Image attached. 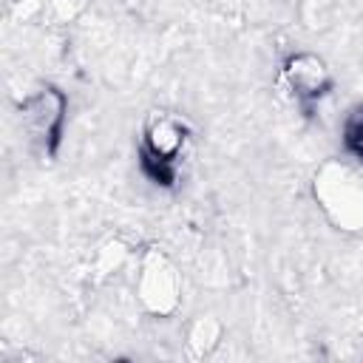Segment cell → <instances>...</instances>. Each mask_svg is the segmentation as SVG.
Masks as SVG:
<instances>
[{
    "instance_id": "obj_1",
    "label": "cell",
    "mask_w": 363,
    "mask_h": 363,
    "mask_svg": "<svg viewBox=\"0 0 363 363\" xmlns=\"http://www.w3.org/2000/svg\"><path fill=\"white\" fill-rule=\"evenodd\" d=\"M190 128L173 111H150L142 122L139 136V167L142 173L159 184L173 187L179 179V162L187 150Z\"/></svg>"
},
{
    "instance_id": "obj_2",
    "label": "cell",
    "mask_w": 363,
    "mask_h": 363,
    "mask_svg": "<svg viewBox=\"0 0 363 363\" xmlns=\"http://www.w3.org/2000/svg\"><path fill=\"white\" fill-rule=\"evenodd\" d=\"M312 196L340 233L363 230V176L340 159H326L312 176Z\"/></svg>"
},
{
    "instance_id": "obj_3",
    "label": "cell",
    "mask_w": 363,
    "mask_h": 363,
    "mask_svg": "<svg viewBox=\"0 0 363 363\" xmlns=\"http://www.w3.org/2000/svg\"><path fill=\"white\" fill-rule=\"evenodd\" d=\"M65 116H68V96L57 85H40L34 94H28L20 102L23 130L28 136L31 150L43 162L57 159L65 133Z\"/></svg>"
},
{
    "instance_id": "obj_4",
    "label": "cell",
    "mask_w": 363,
    "mask_h": 363,
    "mask_svg": "<svg viewBox=\"0 0 363 363\" xmlns=\"http://www.w3.org/2000/svg\"><path fill=\"white\" fill-rule=\"evenodd\" d=\"M136 298L153 318H170L182 301V275L176 264L156 247L145 250L136 272Z\"/></svg>"
},
{
    "instance_id": "obj_5",
    "label": "cell",
    "mask_w": 363,
    "mask_h": 363,
    "mask_svg": "<svg viewBox=\"0 0 363 363\" xmlns=\"http://www.w3.org/2000/svg\"><path fill=\"white\" fill-rule=\"evenodd\" d=\"M278 79H281L284 91L303 108H312L315 102L329 96L335 88V77H332L329 62L315 51H292L281 62Z\"/></svg>"
},
{
    "instance_id": "obj_6",
    "label": "cell",
    "mask_w": 363,
    "mask_h": 363,
    "mask_svg": "<svg viewBox=\"0 0 363 363\" xmlns=\"http://www.w3.org/2000/svg\"><path fill=\"white\" fill-rule=\"evenodd\" d=\"M221 337H224V323L216 315H199L196 320H190L187 335H184L187 357H193V360L210 357L218 349Z\"/></svg>"
},
{
    "instance_id": "obj_7",
    "label": "cell",
    "mask_w": 363,
    "mask_h": 363,
    "mask_svg": "<svg viewBox=\"0 0 363 363\" xmlns=\"http://www.w3.org/2000/svg\"><path fill=\"white\" fill-rule=\"evenodd\" d=\"M343 147H346V153L354 159V162H360L363 164V102L360 105H354L349 113H346V119H343Z\"/></svg>"
}]
</instances>
